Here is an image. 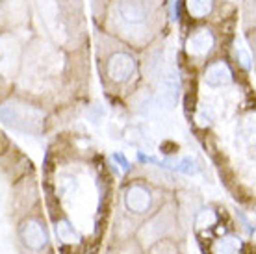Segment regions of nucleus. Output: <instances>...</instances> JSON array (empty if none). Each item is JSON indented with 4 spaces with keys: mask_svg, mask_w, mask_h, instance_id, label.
Segmentation results:
<instances>
[{
    "mask_svg": "<svg viewBox=\"0 0 256 254\" xmlns=\"http://www.w3.org/2000/svg\"><path fill=\"white\" fill-rule=\"evenodd\" d=\"M0 119L6 122L8 126L20 130L26 134H39L43 126V115L32 106L19 104V102H10L0 106Z\"/></svg>",
    "mask_w": 256,
    "mask_h": 254,
    "instance_id": "f257e3e1",
    "label": "nucleus"
},
{
    "mask_svg": "<svg viewBox=\"0 0 256 254\" xmlns=\"http://www.w3.org/2000/svg\"><path fill=\"white\" fill-rule=\"evenodd\" d=\"M136 62L132 56H128L124 52L114 54L108 62V76L114 82H126L128 78L134 74Z\"/></svg>",
    "mask_w": 256,
    "mask_h": 254,
    "instance_id": "f03ea898",
    "label": "nucleus"
},
{
    "mask_svg": "<svg viewBox=\"0 0 256 254\" xmlns=\"http://www.w3.org/2000/svg\"><path fill=\"white\" fill-rule=\"evenodd\" d=\"M124 204L132 214H147L152 206V195L143 186H132L124 195Z\"/></svg>",
    "mask_w": 256,
    "mask_h": 254,
    "instance_id": "7ed1b4c3",
    "label": "nucleus"
},
{
    "mask_svg": "<svg viewBox=\"0 0 256 254\" xmlns=\"http://www.w3.org/2000/svg\"><path fill=\"white\" fill-rule=\"evenodd\" d=\"M20 240L24 242L26 247L30 248H41L46 243V232L43 228V224L36 219H30L26 221L19 230Z\"/></svg>",
    "mask_w": 256,
    "mask_h": 254,
    "instance_id": "20e7f679",
    "label": "nucleus"
},
{
    "mask_svg": "<svg viewBox=\"0 0 256 254\" xmlns=\"http://www.w3.org/2000/svg\"><path fill=\"white\" fill-rule=\"evenodd\" d=\"M119 13H121L122 20L128 22V24H141L143 20L147 19L145 8L141 6L140 2H136V0H122L119 4Z\"/></svg>",
    "mask_w": 256,
    "mask_h": 254,
    "instance_id": "39448f33",
    "label": "nucleus"
},
{
    "mask_svg": "<svg viewBox=\"0 0 256 254\" xmlns=\"http://www.w3.org/2000/svg\"><path fill=\"white\" fill-rule=\"evenodd\" d=\"M214 46V36L206 30H200V32L193 34L192 38L188 39V52L193 54V56H202Z\"/></svg>",
    "mask_w": 256,
    "mask_h": 254,
    "instance_id": "423d86ee",
    "label": "nucleus"
},
{
    "mask_svg": "<svg viewBox=\"0 0 256 254\" xmlns=\"http://www.w3.org/2000/svg\"><path fill=\"white\" fill-rule=\"evenodd\" d=\"M230 80H232L230 69L224 64H214L210 69L206 70L204 82L208 84V86H212V88L226 86V84H230Z\"/></svg>",
    "mask_w": 256,
    "mask_h": 254,
    "instance_id": "0eeeda50",
    "label": "nucleus"
},
{
    "mask_svg": "<svg viewBox=\"0 0 256 254\" xmlns=\"http://www.w3.org/2000/svg\"><path fill=\"white\" fill-rule=\"evenodd\" d=\"M242 240L236 236H224L214 245V254H238L242 250Z\"/></svg>",
    "mask_w": 256,
    "mask_h": 254,
    "instance_id": "6e6552de",
    "label": "nucleus"
},
{
    "mask_svg": "<svg viewBox=\"0 0 256 254\" xmlns=\"http://www.w3.org/2000/svg\"><path fill=\"white\" fill-rule=\"evenodd\" d=\"M162 96L167 104H174L176 98H178V80L174 78V74H169V76L164 80V91H162Z\"/></svg>",
    "mask_w": 256,
    "mask_h": 254,
    "instance_id": "1a4fd4ad",
    "label": "nucleus"
},
{
    "mask_svg": "<svg viewBox=\"0 0 256 254\" xmlns=\"http://www.w3.org/2000/svg\"><path fill=\"white\" fill-rule=\"evenodd\" d=\"M166 167H171L174 171L184 172V174H195L198 171L197 162L192 158H182V160H171V162H166Z\"/></svg>",
    "mask_w": 256,
    "mask_h": 254,
    "instance_id": "9d476101",
    "label": "nucleus"
},
{
    "mask_svg": "<svg viewBox=\"0 0 256 254\" xmlns=\"http://www.w3.org/2000/svg\"><path fill=\"white\" fill-rule=\"evenodd\" d=\"M188 10L195 17H204L212 10V0H188Z\"/></svg>",
    "mask_w": 256,
    "mask_h": 254,
    "instance_id": "9b49d317",
    "label": "nucleus"
},
{
    "mask_svg": "<svg viewBox=\"0 0 256 254\" xmlns=\"http://www.w3.org/2000/svg\"><path fill=\"white\" fill-rule=\"evenodd\" d=\"M56 232H58L60 240H64V242H67V243H72V242H76L78 240L76 232L70 228L69 222H60L58 226H56Z\"/></svg>",
    "mask_w": 256,
    "mask_h": 254,
    "instance_id": "f8f14e48",
    "label": "nucleus"
},
{
    "mask_svg": "<svg viewBox=\"0 0 256 254\" xmlns=\"http://www.w3.org/2000/svg\"><path fill=\"white\" fill-rule=\"evenodd\" d=\"M216 221V214L212 210H202L200 214L197 216V226H210L212 222Z\"/></svg>",
    "mask_w": 256,
    "mask_h": 254,
    "instance_id": "ddd939ff",
    "label": "nucleus"
},
{
    "mask_svg": "<svg viewBox=\"0 0 256 254\" xmlns=\"http://www.w3.org/2000/svg\"><path fill=\"white\" fill-rule=\"evenodd\" d=\"M116 160L119 162V164H121L122 169H128V162L124 158H122V154H116Z\"/></svg>",
    "mask_w": 256,
    "mask_h": 254,
    "instance_id": "4468645a",
    "label": "nucleus"
}]
</instances>
